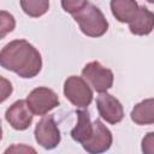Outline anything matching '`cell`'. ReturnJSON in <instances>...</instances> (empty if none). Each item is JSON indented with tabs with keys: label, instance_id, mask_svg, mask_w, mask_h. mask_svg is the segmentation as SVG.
Here are the masks:
<instances>
[{
	"label": "cell",
	"instance_id": "1",
	"mask_svg": "<svg viewBox=\"0 0 154 154\" xmlns=\"http://www.w3.org/2000/svg\"><path fill=\"white\" fill-rule=\"evenodd\" d=\"M0 64L22 78H32L42 69V58L31 43L20 38L4 46L0 52Z\"/></svg>",
	"mask_w": 154,
	"mask_h": 154
},
{
	"label": "cell",
	"instance_id": "2",
	"mask_svg": "<svg viewBox=\"0 0 154 154\" xmlns=\"http://www.w3.org/2000/svg\"><path fill=\"white\" fill-rule=\"evenodd\" d=\"M63 8L78 24L81 31L89 37H100L108 30V22L101 10L90 1H61Z\"/></svg>",
	"mask_w": 154,
	"mask_h": 154
},
{
	"label": "cell",
	"instance_id": "3",
	"mask_svg": "<svg viewBox=\"0 0 154 154\" xmlns=\"http://www.w3.org/2000/svg\"><path fill=\"white\" fill-rule=\"evenodd\" d=\"M65 97L76 107L85 108L93 101V90L83 77L70 76L64 83Z\"/></svg>",
	"mask_w": 154,
	"mask_h": 154
},
{
	"label": "cell",
	"instance_id": "4",
	"mask_svg": "<svg viewBox=\"0 0 154 154\" xmlns=\"http://www.w3.org/2000/svg\"><path fill=\"white\" fill-rule=\"evenodd\" d=\"M82 77L89 83L95 91L103 94L113 85V72L101 65L99 61L88 63L82 70Z\"/></svg>",
	"mask_w": 154,
	"mask_h": 154
},
{
	"label": "cell",
	"instance_id": "5",
	"mask_svg": "<svg viewBox=\"0 0 154 154\" xmlns=\"http://www.w3.org/2000/svg\"><path fill=\"white\" fill-rule=\"evenodd\" d=\"M26 103L35 116H46L49 111L59 106L60 101L55 91L47 87H38L29 93Z\"/></svg>",
	"mask_w": 154,
	"mask_h": 154
},
{
	"label": "cell",
	"instance_id": "6",
	"mask_svg": "<svg viewBox=\"0 0 154 154\" xmlns=\"http://www.w3.org/2000/svg\"><path fill=\"white\" fill-rule=\"evenodd\" d=\"M35 140L45 149H54L61 141V135L53 116H43L35 126Z\"/></svg>",
	"mask_w": 154,
	"mask_h": 154
},
{
	"label": "cell",
	"instance_id": "7",
	"mask_svg": "<svg viewBox=\"0 0 154 154\" xmlns=\"http://www.w3.org/2000/svg\"><path fill=\"white\" fill-rule=\"evenodd\" d=\"M94 134L89 141L82 144L83 149L89 154H102L107 152L113 142V136L109 129L103 123L96 119L94 123Z\"/></svg>",
	"mask_w": 154,
	"mask_h": 154
},
{
	"label": "cell",
	"instance_id": "8",
	"mask_svg": "<svg viewBox=\"0 0 154 154\" xmlns=\"http://www.w3.org/2000/svg\"><path fill=\"white\" fill-rule=\"evenodd\" d=\"M6 122L18 131L26 130L34 119V113L29 108L26 100H17L13 102L5 113Z\"/></svg>",
	"mask_w": 154,
	"mask_h": 154
},
{
	"label": "cell",
	"instance_id": "9",
	"mask_svg": "<svg viewBox=\"0 0 154 154\" xmlns=\"http://www.w3.org/2000/svg\"><path fill=\"white\" fill-rule=\"evenodd\" d=\"M96 107L101 118L109 124H118L124 118V109L120 101L108 93L100 94L96 97Z\"/></svg>",
	"mask_w": 154,
	"mask_h": 154
},
{
	"label": "cell",
	"instance_id": "10",
	"mask_svg": "<svg viewBox=\"0 0 154 154\" xmlns=\"http://www.w3.org/2000/svg\"><path fill=\"white\" fill-rule=\"evenodd\" d=\"M129 29L137 36L149 35L154 29V13L146 6H140L136 17L129 23Z\"/></svg>",
	"mask_w": 154,
	"mask_h": 154
},
{
	"label": "cell",
	"instance_id": "11",
	"mask_svg": "<svg viewBox=\"0 0 154 154\" xmlns=\"http://www.w3.org/2000/svg\"><path fill=\"white\" fill-rule=\"evenodd\" d=\"M76 113H77V124L71 130V137L76 142L83 144L91 138L94 134V124L90 120V116L88 111L78 109L76 111Z\"/></svg>",
	"mask_w": 154,
	"mask_h": 154
},
{
	"label": "cell",
	"instance_id": "12",
	"mask_svg": "<svg viewBox=\"0 0 154 154\" xmlns=\"http://www.w3.org/2000/svg\"><path fill=\"white\" fill-rule=\"evenodd\" d=\"M111 11L116 19L120 23H130L137 14L140 5L131 0H113L111 1Z\"/></svg>",
	"mask_w": 154,
	"mask_h": 154
},
{
	"label": "cell",
	"instance_id": "13",
	"mask_svg": "<svg viewBox=\"0 0 154 154\" xmlns=\"http://www.w3.org/2000/svg\"><path fill=\"white\" fill-rule=\"evenodd\" d=\"M130 118L137 125L154 124V97L136 103L130 113Z\"/></svg>",
	"mask_w": 154,
	"mask_h": 154
},
{
	"label": "cell",
	"instance_id": "14",
	"mask_svg": "<svg viewBox=\"0 0 154 154\" xmlns=\"http://www.w3.org/2000/svg\"><path fill=\"white\" fill-rule=\"evenodd\" d=\"M20 6L22 10L24 11V13H26L30 17H41L43 16L48 8H49V2L48 1H26V0H22L20 1Z\"/></svg>",
	"mask_w": 154,
	"mask_h": 154
},
{
	"label": "cell",
	"instance_id": "15",
	"mask_svg": "<svg viewBox=\"0 0 154 154\" xmlns=\"http://www.w3.org/2000/svg\"><path fill=\"white\" fill-rule=\"evenodd\" d=\"M14 25H16V20L13 16L11 13H7L6 11H1L0 12V28H1L0 37L4 38L7 32H11L14 29Z\"/></svg>",
	"mask_w": 154,
	"mask_h": 154
},
{
	"label": "cell",
	"instance_id": "16",
	"mask_svg": "<svg viewBox=\"0 0 154 154\" xmlns=\"http://www.w3.org/2000/svg\"><path fill=\"white\" fill-rule=\"evenodd\" d=\"M4 154H37V152L31 146L24 143H14L7 147Z\"/></svg>",
	"mask_w": 154,
	"mask_h": 154
},
{
	"label": "cell",
	"instance_id": "17",
	"mask_svg": "<svg viewBox=\"0 0 154 154\" xmlns=\"http://www.w3.org/2000/svg\"><path fill=\"white\" fill-rule=\"evenodd\" d=\"M142 154H154V131L144 135L141 142Z\"/></svg>",
	"mask_w": 154,
	"mask_h": 154
},
{
	"label": "cell",
	"instance_id": "18",
	"mask_svg": "<svg viewBox=\"0 0 154 154\" xmlns=\"http://www.w3.org/2000/svg\"><path fill=\"white\" fill-rule=\"evenodd\" d=\"M1 83H2V88H1V101H5L12 93V84L6 81L4 77H1Z\"/></svg>",
	"mask_w": 154,
	"mask_h": 154
}]
</instances>
